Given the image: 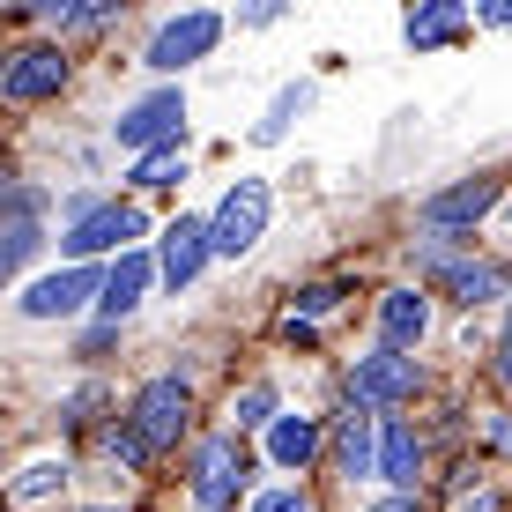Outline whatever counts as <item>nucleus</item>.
Wrapping results in <instances>:
<instances>
[{
  "instance_id": "nucleus-1",
  "label": "nucleus",
  "mask_w": 512,
  "mask_h": 512,
  "mask_svg": "<svg viewBox=\"0 0 512 512\" xmlns=\"http://www.w3.org/2000/svg\"><path fill=\"white\" fill-rule=\"evenodd\" d=\"M268 208H275V193L268 179H238L231 193H223V208L208 216V253H253L260 231H268Z\"/></svg>"
},
{
  "instance_id": "nucleus-2",
  "label": "nucleus",
  "mask_w": 512,
  "mask_h": 512,
  "mask_svg": "<svg viewBox=\"0 0 512 512\" xmlns=\"http://www.w3.org/2000/svg\"><path fill=\"white\" fill-rule=\"evenodd\" d=\"M238 483H245V453H238V438L223 431V438H201V453H193V505L201 512H223L238 498Z\"/></svg>"
},
{
  "instance_id": "nucleus-3",
  "label": "nucleus",
  "mask_w": 512,
  "mask_h": 512,
  "mask_svg": "<svg viewBox=\"0 0 512 512\" xmlns=\"http://www.w3.org/2000/svg\"><path fill=\"white\" fill-rule=\"evenodd\" d=\"M349 394H357V409H401V401L416 394V357H401V349L357 357V372H349Z\"/></svg>"
},
{
  "instance_id": "nucleus-4",
  "label": "nucleus",
  "mask_w": 512,
  "mask_h": 512,
  "mask_svg": "<svg viewBox=\"0 0 512 512\" xmlns=\"http://www.w3.org/2000/svg\"><path fill=\"white\" fill-rule=\"evenodd\" d=\"M141 231H149V223H141V208H134V201H112V208H90V216H82L60 245H67V260L82 268V260H97V253H119V245L141 238Z\"/></svg>"
},
{
  "instance_id": "nucleus-5",
  "label": "nucleus",
  "mask_w": 512,
  "mask_h": 512,
  "mask_svg": "<svg viewBox=\"0 0 512 512\" xmlns=\"http://www.w3.org/2000/svg\"><path fill=\"white\" fill-rule=\"evenodd\" d=\"M179 127H186V97H179V90H164V97L134 104V112L119 119V149H141V156L179 149Z\"/></svg>"
},
{
  "instance_id": "nucleus-6",
  "label": "nucleus",
  "mask_w": 512,
  "mask_h": 512,
  "mask_svg": "<svg viewBox=\"0 0 512 512\" xmlns=\"http://www.w3.org/2000/svg\"><path fill=\"white\" fill-rule=\"evenodd\" d=\"M498 179H461V186H446V193H431V201H423V231L431 238H453L461 231V223H483L490 208H498Z\"/></svg>"
},
{
  "instance_id": "nucleus-7",
  "label": "nucleus",
  "mask_w": 512,
  "mask_h": 512,
  "mask_svg": "<svg viewBox=\"0 0 512 512\" xmlns=\"http://www.w3.org/2000/svg\"><path fill=\"white\" fill-rule=\"evenodd\" d=\"M223 38V15H208V8H193V15H179V23H164L156 30V45H149V67L156 75H179L186 60H201L208 45Z\"/></svg>"
},
{
  "instance_id": "nucleus-8",
  "label": "nucleus",
  "mask_w": 512,
  "mask_h": 512,
  "mask_svg": "<svg viewBox=\"0 0 512 512\" xmlns=\"http://www.w3.org/2000/svg\"><path fill=\"white\" fill-rule=\"evenodd\" d=\"M179 431H186V386H179V379L141 386V401H134V438H141L149 453H164Z\"/></svg>"
},
{
  "instance_id": "nucleus-9",
  "label": "nucleus",
  "mask_w": 512,
  "mask_h": 512,
  "mask_svg": "<svg viewBox=\"0 0 512 512\" xmlns=\"http://www.w3.org/2000/svg\"><path fill=\"white\" fill-rule=\"evenodd\" d=\"M60 82H67V60L52 45H30V52H15V60L0 67V97H15V104L60 97Z\"/></svg>"
},
{
  "instance_id": "nucleus-10",
  "label": "nucleus",
  "mask_w": 512,
  "mask_h": 512,
  "mask_svg": "<svg viewBox=\"0 0 512 512\" xmlns=\"http://www.w3.org/2000/svg\"><path fill=\"white\" fill-rule=\"evenodd\" d=\"M82 297H97V275L90 268H60V275H45V282L23 290V312L30 320H67V312H82Z\"/></svg>"
},
{
  "instance_id": "nucleus-11",
  "label": "nucleus",
  "mask_w": 512,
  "mask_h": 512,
  "mask_svg": "<svg viewBox=\"0 0 512 512\" xmlns=\"http://www.w3.org/2000/svg\"><path fill=\"white\" fill-rule=\"evenodd\" d=\"M201 260H208V223H193V216L164 223V253H156V275H164L171 290H186V282L201 275Z\"/></svg>"
},
{
  "instance_id": "nucleus-12",
  "label": "nucleus",
  "mask_w": 512,
  "mask_h": 512,
  "mask_svg": "<svg viewBox=\"0 0 512 512\" xmlns=\"http://www.w3.org/2000/svg\"><path fill=\"white\" fill-rule=\"evenodd\" d=\"M149 260H141V253H119L112 260V275H104L97 282V312H104V320H119V312H134L141 305V290H149Z\"/></svg>"
},
{
  "instance_id": "nucleus-13",
  "label": "nucleus",
  "mask_w": 512,
  "mask_h": 512,
  "mask_svg": "<svg viewBox=\"0 0 512 512\" xmlns=\"http://www.w3.org/2000/svg\"><path fill=\"white\" fill-rule=\"evenodd\" d=\"M423 327H431V305H423L416 290H386V297H379V334H386V349H416Z\"/></svg>"
},
{
  "instance_id": "nucleus-14",
  "label": "nucleus",
  "mask_w": 512,
  "mask_h": 512,
  "mask_svg": "<svg viewBox=\"0 0 512 512\" xmlns=\"http://www.w3.org/2000/svg\"><path fill=\"white\" fill-rule=\"evenodd\" d=\"M416 468H423V438L409 431V423H394V431L379 438V468H372V475H386L394 490H409V483H416Z\"/></svg>"
},
{
  "instance_id": "nucleus-15",
  "label": "nucleus",
  "mask_w": 512,
  "mask_h": 512,
  "mask_svg": "<svg viewBox=\"0 0 512 512\" xmlns=\"http://www.w3.org/2000/svg\"><path fill=\"white\" fill-rule=\"evenodd\" d=\"M468 30V8L461 0H431V8H416L409 15V45L423 52V45H446V38H461Z\"/></svg>"
},
{
  "instance_id": "nucleus-16",
  "label": "nucleus",
  "mask_w": 512,
  "mask_h": 512,
  "mask_svg": "<svg viewBox=\"0 0 512 512\" xmlns=\"http://www.w3.org/2000/svg\"><path fill=\"white\" fill-rule=\"evenodd\" d=\"M268 453H275L282 468H305L312 453H320V423H312V416H282L275 431H268Z\"/></svg>"
},
{
  "instance_id": "nucleus-17",
  "label": "nucleus",
  "mask_w": 512,
  "mask_h": 512,
  "mask_svg": "<svg viewBox=\"0 0 512 512\" xmlns=\"http://www.w3.org/2000/svg\"><path fill=\"white\" fill-rule=\"evenodd\" d=\"M334 461H342V475H372V468H379L372 416H342V431H334Z\"/></svg>"
},
{
  "instance_id": "nucleus-18",
  "label": "nucleus",
  "mask_w": 512,
  "mask_h": 512,
  "mask_svg": "<svg viewBox=\"0 0 512 512\" xmlns=\"http://www.w3.org/2000/svg\"><path fill=\"white\" fill-rule=\"evenodd\" d=\"M38 15L52 30H97V23H112V0H45Z\"/></svg>"
},
{
  "instance_id": "nucleus-19",
  "label": "nucleus",
  "mask_w": 512,
  "mask_h": 512,
  "mask_svg": "<svg viewBox=\"0 0 512 512\" xmlns=\"http://www.w3.org/2000/svg\"><path fill=\"white\" fill-rule=\"evenodd\" d=\"M498 290H505V268H490V260H468V268H453V297H461V305H490Z\"/></svg>"
},
{
  "instance_id": "nucleus-20",
  "label": "nucleus",
  "mask_w": 512,
  "mask_h": 512,
  "mask_svg": "<svg viewBox=\"0 0 512 512\" xmlns=\"http://www.w3.org/2000/svg\"><path fill=\"white\" fill-rule=\"evenodd\" d=\"M186 179V156L179 149H156V156H141L134 164V186H179Z\"/></svg>"
},
{
  "instance_id": "nucleus-21",
  "label": "nucleus",
  "mask_w": 512,
  "mask_h": 512,
  "mask_svg": "<svg viewBox=\"0 0 512 512\" xmlns=\"http://www.w3.org/2000/svg\"><path fill=\"white\" fill-rule=\"evenodd\" d=\"M60 483H67V468H60V461H38V468H23V475H15V498H23V505H38V498H52Z\"/></svg>"
},
{
  "instance_id": "nucleus-22",
  "label": "nucleus",
  "mask_w": 512,
  "mask_h": 512,
  "mask_svg": "<svg viewBox=\"0 0 512 512\" xmlns=\"http://www.w3.org/2000/svg\"><path fill=\"white\" fill-rule=\"evenodd\" d=\"M305 104H312V90H282V97H275V112L260 119V141H282V134H290V119L305 112Z\"/></svg>"
},
{
  "instance_id": "nucleus-23",
  "label": "nucleus",
  "mask_w": 512,
  "mask_h": 512,
  "mask_svg": "<svg viewBox=\"0 0 512 512\" xmlns=\"http://www.w3.org/2000/svg\"><path fill=\"white\" fill-rule=\"evenodd\" d=\"M38 253V231H30V223H8V231H0V275L15 268V260H30Z\"/></svg>"
},
{
  "instance_id": "nucleus-24",
  "label": "nucleus",
  "mask_w": 512,
  "mask_h": 512,
  "mask_svg": "<svg viewBox=\"0 0 512 512\" xmlns=\"http://www.w3.org/2000/svg\"><path fill=\"white\" fill-rule=\"evenodd\" d=\"M342 297H349L342 282H312V290L297 297V312H312V320H320V312H334V305H342Z\"/></svg>"
},
{
  "instance_id": "nucleus-25",
  "label": "nucleus",
  "mask_w": 512,
  "mask_h": 512,
  "mask_svg": "<svg viewBox=\"0 0 512 512\" xmlns=\"http://www.w3.org/2000/svg\"><path fill=\"white\" fill-rule=\"evenodd\" d=\"M104 446H112V461H127V468H141V461H149V446L134 438V423H119V431L104 438Z\"/></svg>"
},
{
  "instance_id": "nucleus-26",
  "label": "nucleus",
  "mask_w": 512,
  "mask_h": 512,
  "mask_svg": "<svg viewBox=\"0 0 512 512\" xmlns=\"http://www.w3.org/2000/svg\"><path fill=\"white\" fill-rule=\"evenodd\" d=\"M275 416V394L268 386H245V401H238V423H268Z\"/></svg>"
},
{
  "instance_id": "nucleus-27",
  "label": "nucleus",
  "mask_w": 512,
  "mask_h": 512,
  "mask_svg": "<svg viewBox=\"0 0 512 512\" xmlns=\"http://www.w3.org/2000/svg\"><path fill=\"white\" fill-rule=\"evenodd\" d=\"M253 512H312L305 498H297V490H268V498H260Z\"/></svg>"
},
{
  "instance_id": "nucleus-28",
  "label": "nucleus",
  "mask_w": 512,
  "mask_h": 512,
  "mask_svg": "<svg viewBox=\"0 0 512 512\" xmlns=\"http://www.w3.org/2000/svg\"><path fill=\"white\" fill-rule=\"evenodd\" d=\"M372 512H423V505H416V498H409V490H394V498H379V505H372Z\"/></svg>"
},
{
  "instance_id": "nucleus-29",
  "label": "nucleus",
  "mask_w": 512,
  "mask_h": 512,
  "mask_svg": "<svg viewBox=\"0 0 512 512\" xmlns=\"http://www.w3.org/2000/svg\"><path fill=\"white\" fill-rule=\"evenodd\" d=\"M498 379H512V327H505V342H498Z\"/></svg>"
},
{
  "instance_id": "nucleus-30",
  "label": "nucleus",
  "mask_w": 512,
  "mask_h": 512,
  "mask_svg": "<svg viewBox=\"0 0 512 512\" xmlns=\"http://www.w3.org/2000/svg\"><path fill=\"white\" fill-rule=\"evenodd\" d=\"M490 438H498V446L512 453V416H498V423H490Z\"/></svg>"
},
{
  "instance_id": "nucleus-31",
  "label": "nucleus",
  "mask_w": 512,
  "mask_h": 512,
  "mask_svg": "<svg viewBox=\"0 0 512 512\" xmlns=\"http://www.w3.org/2000/svg\"><path fill=\"white\" fill-rule=\"evenodd\" d=\"M461 512H498V498H461Z\"/></svg>"
}]
</instances>
